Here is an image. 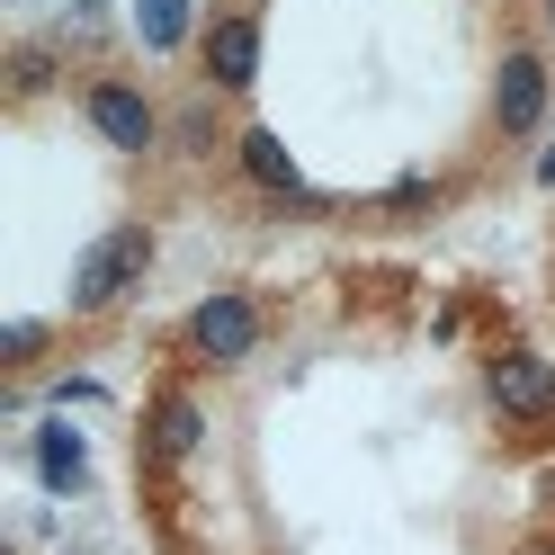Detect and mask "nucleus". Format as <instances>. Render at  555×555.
Returning <instances> with one entry per match:
<instances>
[{"instance_id": "10", "label": "nucleus", "mask_w": 555, "mask_h": 555, "mask_svg": "<svg viewBox=\"0 0 555 555\" xmlns=\"http://www.w3.org/2000/svg\"><path fill=\"white\" fill-rule=\"evenodd\" d=\"M153 439H162V457H189V448H197V403H180V395H170V403H162V430H153Z\"/></svg>"}, {"instance_id": "13", "label": "nucleus", "mask_w": 555, "mask_h": 555, "mask_svg": "<svg viewBox=\"0 0 555 555\" xmlns=\"http://www.w3.org/2000/svg\"><path fill=\"white\" fill-rule=\"evenodd\" d=\"M546 555H555V546H546Z\"/></svg>"}, {"instance_id": "11", "label": "nucleus", "mask_w": 555, "mask_h": 555, "mask_svg": "<svg viewBox=\"0 0 555 555\" xmlns=\"http://www.w3.org/2000/svg\"><path fill=\"white\" fill-rule=\"evenodd\" d=\"M538 180H546V189H555V144H546V153H538Z\"/></svg>"}, {"instance_id": "5", "label": "nucleus", "mask_w": 555, "mask_h": 555, "mask_svg": "<svg viewBox=\"0 0 555 555\" xmlns=\"http://www.w3.org/2000/svg\"><path fill=\"white\" fill-rule=\"evenodd\" d=\"M538 108H546V63L511 54V63H502V81H493V117H502L511 134H529V126H538Z\"/></svg>"}, {"instance_id": "7", "label": "nucleus", "mask_w": 555, "mask_h": 555, "mask_svg": "<svg viewBox=\"0 0 555 555\" xmlns=\"http://www.w3.org/2000/svg\"><path fill=\"white\" fill-rule=\"evenodd\" d=\"M242 162H251V180H260V189H287V197L305 189V170L287 162V144H278L269 126H251V134H242Z\"/></svg>"}, {"instance_id": "4", "label": "nucleus", "mask_w": 555, "mask_h": 555, "mask_svg": "<svg viewBox=\"0 0 555 555\" xmlns=\"http://www.w3.org/2000/svg\"><path fill=\"white\" fill-rule=\"evenodd\" d=\"M90 126L108 134L117 153H144L153 144V108H144V90H126V81H99L90 90Z\"/></svg>"}, {"instance_id": "12", "label": "nucleus", "mask_w": 555, "mask_h": 555, "mask_svg": "<svg viewBox=\"0 0 555 555\" xmlns=\"http://www.w3.org/2000/svg\"><path fill=\"white\" fill-rule=\"evenodd\" d=\"M546 18H555V0H546Z\"/></svg>"}, {"instance_id": "6", "label": "nucleus", "mask_w": 555, "mask_h": 555, "mask_svg": "<svg viewBox=\"0 0 555 555\" xmlns=\"http://www.w3.org/2000/svg\"><path fill=\"white\" fill-rule=\"evenodd\" d=\"M206 63H216V81L224 90H242L260 73V27L251 18H216V37H206Z\"/></svg>"}, {"instance_id": "9", "label": "nucleus", "mask_w": 555, "mask_h": 555, "mask_svg": "<svg viewBox=\"0 0 555 555\" xmlns=\"http://www.w3.org/2000/svg\"><path fill=\"white\" fill-rule=\"evenodd\" d=\"M134 27H144V46H180L189 37V0H144V18H134Z\"/></svg>"}, {"instance_id": "8", "label": "nucleus", "mask_w": 555, "mask_h": 555, "mask_svg": "<svg viewBox=\"0 0 555 555\" xmlns=\"http://www.w3.org/2000/svg\"><path fill=\"white\" fill-rule=\"evenodd\" d=\"M37 466H46V483H54V493H81V475H90V457H81V439L63 430V422H54L46 439H37Z\"/></svg>"}, {"instance_id": "3", "label": "nucleus", "mask_w": 555, "mask_h": 555, "mask_svg": "<svg viewBox=\"0 0 555 555\" xmlns=\"http://www.w3.org/2000/svg\"><path fill=\"white\" fill-rule=\"evenodd\" d=\"M493 403L546 422V412H555V367H546L538 350H502V359H493Z\"/></svg>"}, {"instance_id": "2", "label": "nucleus", "mask_w": 555, "mask_h": 555, "mask_svg": "<svg viewBox=\"0 0 555 555\" xmlns=\"http://www.w3.org/2000/svg\"><path fill=\"white\" fill-rule=\"evenodd\" d=\"M189 340H197V359H242V350H260V314L242 296H206L189 314Z\"/></svg>"}, {"instance_id": "1", "label": "nucleus", "mask_w": 555, "mask_h": 555, "mask_svg": "<svg viewBox=\"0 0 555 555\" xmlns=\"http://www.w3.org/2000/svg\"><path fill=\"white\" fill-rule=\"evenodd\" d=\"M144 260H153V233H144V224H117L108 242H90V251H81V269H73V305L90 314V305L126 296V278H144Z\"/></svg>"}]
</instances>
